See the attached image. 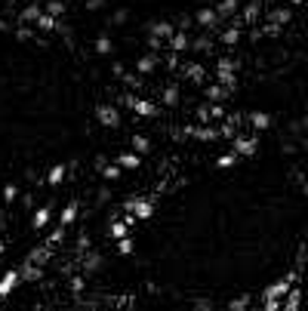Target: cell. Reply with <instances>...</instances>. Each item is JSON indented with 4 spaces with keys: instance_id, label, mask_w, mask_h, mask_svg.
Returning <instances> with one entry per match:
<instances>
[{
    "instance_id": "obj_1",
    "label": "cell",
    "mask_w": 308,
    "mask_h": 311,
    "mask_svg": "<svg viewBox=\"0 0 308 311\" xmlns=\"http://www.w3.org/2000/svg\"><path fill=\"white\" fill-rule=\"evenodd\" d=\"M299 281V271H290V275H284L278 284H271L268 290H262V299H284L287 293H290V287Z\"/></svg>"
},
{
    "instance_id": "obj_2",
    "label": "cell",
    "mask_w": 308,
    "mask_h": 311,
    "mask_svg": "<svg viewBox=\"0 0 308 311\" xmlns=\"http://www.w3.org/2000/svg\"><path fill=\"white\" fill-rule=\"evenodd\" d=\"M231 151H234L238 157H253V154L259 151V133H253V136H234Z\"/></svg>"
},
{
    "instance_id": "obj_3",
    "label": "cell",
    "mask_w": 308,
    "mask_h": 311,
    "mask_svg": "<svg viewBox=\"0 0 308 311\" xmlns=\"http://www.w3.org/2000/svg\"><path fill=\"white\" fill-rule=\"evenodd\" d=\"M126 213H133L136 219H151L154 216V204L151 200H126Z\"/></svg>"
},
{
    "instance_id": "obj_4",
    "label": "cell",
    "mask_w": 308,
    "mask_h": 311,
    "mask_svg": "<svg viewBox=\"0 0 308 311\" xmlns=\"http://www.w3.org/2000/svg\"><path fill=\"white\" fill-rule=\"evenodd\" d=\"M126 105H130L139 117H157V111H160V108H157L154 102H148V99H126Z\"/></svg>"
},
{
    "instance_id": "obj_5",
    "label": "cell",
    "mask_w": 308,
    "mask_h": 311,
    "mask_svg": "<svg viewBox=\"0 0 308 311\" xmlns=\"http://www.w3.org/2000/svg\"><path fill=\"white\" fill-rule=\"evenodd\" d=\"M185 136H194L197 142H216V126L213 123H204V126H185Z\"/></svg>"
},
{
    "instance_id": "obj_6",
    "label": "cell",
    "mask_w": 308,
    "mask_h": 311,
    "mask_svg": "<svg viewBox=\"0 0 308 311\" xmlns=\"http://www.w3.org/2000/svg\"><path fill=\"white\" fill-rule=\"evenodd\" d=\"M96 114H99V123H102V126H117V123H120V111H117L114 105H99Z\"/></svg>"
},
{
    "instance_id": "obj_7",
    "label": "cell",
    "mask_w": 308,
    "mask_h": 311,
    "mask_svg": "<svg viewBox=\"0 0 308 311\" xmlns=\"http://www.w3.org/2000/svg\"><path fill=\"white\" fill-rule=\"evenodd\" d=\"M160 65V56H154V52H148V56H142V59H136V74H151L154 68Z\"/></svg>"
},
{
    "instance_id": "obj_8",
    "label": "cell",
    "mask_w": 308,
    "mask_h": 311,
    "mask_svg": "<svg viewBox=\"0 0 308 311\" xmlns=\"http://www.w3.org/2000/svg\"><path fill=\"white\" fill-rule=\"evenodd\" d=\"M19 281H22V278H19V271H15V268H12V271H6V275L0 278V299H3V296H9V293L19 287Z\"/></svg>"
},
{
    "instance_id": "obj_9",
    "label": "cell",
    "mask_w": 308,
    "mask_h": 311,
    "mask_svg": "<svg viewBox=\"0 0 308 311\" xmlns=\"http://www.w3.org/2000/svg\"><path fill=\"white\" fill-rule=\"evenodd\" d=\"M259 0H250L247 6H244V12H238V19H241V25H253L256 19H259Z\"/></svg>"
},
{
    "instance_id": "obj_10",
    "label": "cell",
    "mask_w": 308,
    "mask_h": 311,
    "mask_svg": "<svg viewBox=\"0 0 308 311\" xmlns=\"http://www.w3.org/2000/svg\"><path fill=\"white\" fill-rule=\"evenodd\" d=\"M188 46H191V37H188L185 31H176V34L170 37V49H173L176 56H179V52H185Z\"/></svg>"
},
{
    "instance_id": "obj_11",
    "label": "cell",
    "mask_w": 308,
    "mask_h": 311,
    "mask_svg": "<svg viewBox=\"0 0 308 311\" xmlns=\"http://www.w3.org/2000/svg\"><path fill=\"white\" fill-rule=\"evenodd\" d=\"M114 160H117V167H120V170H136V167L142 163V157H139L136 151H123V154H117Z\"/></svg>"
},
{
    "instance_id": "obj_12",
    "label": "cell",
    "mask_w": 308,
    "mask_h": 311,
    "mask_svg": "<svg viewBox=\"0 0 308 311\" xmlns=\"http://www.w3.org/2000/svg\"><path fill=\"white\" fill-rule=\"evenodd\" d=\"M250 123H253L256 133H265V130L271 126V117H268L265 111H253V114H250Z\"/></svg>"
},
{
    "instance_id": "obj_13",
    "label": "cell",
    "mask_w": 308,
    "mask_h": 311,
    "mask_svg": "<svg viewBox=\"0 0 308 311\" xmlns=\"http://www.w3.org/2000/svg\"><path fill=\"white\" fill-rule=\"evenodd\" d=\"M19 278H25V281H40V278H43V268L34 265V262H25V265L19 268Z\"/></svg>"
},
{
    "instance_id": "obj_14",
    "label": "cell",
    "mask_w": 308,
    "mask_h": 311,
    "mask_svg": "<svg viewBox=\"0 0 308 311\" xmlns=\"http://www.w3.org/2000/svg\"><path fill=\"white\" fill-rule=\"evenodd\" d=\"M40 12H43V6H40V3H28V6L19 12V19H22V22H37V19H40Z\"/></svg>"
},
{
    "instance_id": "obj_15",
    "label": "cell",
    "mask_w": 308,
    "mask_h": 311,
    "mask_svg": "<svg viewBox=\"0 0 308 311\" xmlns=\"http://www.w3.org/2000/svg\"><path fill=\"white\" fill-rule=\"evenodd\" d=\"M194 22H197L201 28H213V25H216V9H197Z\"/></svg>"
},
{
    "instance_id": "obj_16",
    "label": "cell",
    "mask_w": 308,
    "mask_h": 311,
    "mask_svg": "<svg viewBox=\"0 0 308 311\" xmlns=\"http://www.w3.org/2000/svg\"><path fill=\"white\" fill-rule=\"evenodd\" d=\"M281 308H284V311H299V287H296V284L290 287L287 302H281Z\"/></svg>"
},
{
    "instance_id": "obj_17",
    "label": "cell",
    "mask_w": 308,
    "mask_h": 311,
    "mask_svg": "<svg viewBox=\"0 0 308 311\" xmlns=\"http://www.w3.org/2000/svg\"><path fill=\"white\" fill-rule=\"evenodd\" d=\"M268 19H271V22H278V25H287V22L293 19V9H287V6H278V9H271V12H268Z\"/></svg>"
},
{
    "instance_id": "obj_18",
    "label": "cell",
    "mask_w": 308,
    "mask_h": 311,
    "mask_svg": "<svg viewBox=\"0 0 308 311\" xmlns=\"http://www.w3.org/2000/svg\"><path fill=\"white\" fill-rule=\"evenodd\" d=\"M151 31H154V37H160V40H170V37L176 34V28H173L170 22H157V25H151Z\"/></svg>"
},
{
    "instance_id": "obj_19",
    "label": "cell",
    "mask_w": 308,
    "mask_h": 311,
    "mask_svg": "<svg viewBox=\"0 0 308 311\" xmlns=\"http://www.w3.org/2000/svg\"><path fill=\"white\" fill-rule=\"evenodd\" d=\"M204 93H207V99H210V102H222V99L228 96V89H225L222 83H210V86H207Z\"/></svg>"
},
{
    "instance_id": "obj_20",
    "label": "cell",
    "mask_w": 308,
    "mask_h": 311,
    "mask_svg": "<svg viewBox=\"0 0 308 311\" xmlns=\"http://www.w3.org/2000/svg\"><path fill=\"white\" fill-rule=\"evenodd\" d=\"M133 151H136V154H148V151H151V142H148V136H142V133H133Z\"/></svg>"
},
{
    "instance_id": "obj_21",
    "label": "cell",
    "mask_w": 308,
    "mask_h": 311,
    "mask_svg": "<svg viewBox=\"0 0 308 311\" xmlns=\"http://www.w3.org/2000/svg\"><path fill=\"white\" fill-rule=\"evenodd\" d=\"M49 216H52V207H43V210H37L34 213V219H31V225H34V231H40L46 222H49Z\"/></svg>"
},
{
    "instance_id": "obj_22",
    "label": "cell",
    "mask_w": 308,
    "mask_h": 311,
    "mask_svg": "<svg viewBox=\"0 0 308 311\" xmlns=\"http://www.w3.org/2000/svg\"><path fill=\"white\" fill-rule=\"evenodd\" d=\"M238 12H241V3L238 0H222L216 6V15H238Z\"/></svg>"
},
{
    "instance_id": "obj_23",
    "label": "cell",
    "mask_w": 308,
    "mask_h": 311,
    "mask_svg": "<svg viewBox=\"0 0 308 311\" xmlns=\"http://www.w3.org/2000/svg\"><path fill=\"white\" fill-rule=\"evenodd\" d=\"M34 25H37L40 31H46V34H49V31H56V28H59V19H52V15H46V12H40V19H37Z\"/></svg>"
},
{
    "instance_id": "obj_24",
    "label": "cell",
    "mask_w": 308,
    "mask_h": 311,
    "mask_svg": "<svg viewBox=\"0 0 308 311\" xmlns=\"http://www.w3.org/2000/svg\"><path fill=\"white\" fill-rule=\"evenodd\" d=\"M43 12L52 15V19H62V15H65V3H62V0H49V3L43 6Z\"/></svg>"
},
{
    "instance_id": "obj_25",
    "label": "cell",
    "mask_w": 308,
    "mask_h": 311,
    "mask_svg": "<svg viewBox=\"0 0 308 311\" xmlns=\"http://www.w3.org/2000/svg\"><path fill=\"white\" fill-rule=\"evenodd\" d=\"M120 80H123L130 89H142V86H145V77H142V74H136V71H133V74H123Z\"/></svg>"
},
{
    "instance_id": "obj_26",
    "label": "cell",
    "mask_w": 308,
    "mask_h": 311,
    "mask_svg": "<svg viewBox=\"0 0 308 311\" xmlns=\"http://www.w3.org/2000/svg\"><path fill=\"white\" fill-rule=\"evenodd\" d=\"M74 219H77V204H71V207H65V210H62V219H59V225H62V228H68Z\"/></svg>"
},
{
    "instance_id": "obj_27",
    "label": "cell",
    "mask_w": 308,
    "mask_h": 311,
    "mask_svg": "<svg viewBox=\"0 0 308 311\" xmlns=\"http://www.w3.org/2000/svg\"><path fill=\"white\" fill-rule=\"evenodd\" d=\"M182 74H188L194 83H204V68H201L197 62H194V65H188V68H182Z\"/></svg>"
},
{
    "instance_id": "obj_28",
    "label": "cell",
    "mask_w": 308,
    "mask_h": 311,
    "mask_svg": "<svg viewBox=\"0 0 308 311\" xmlns=\"http://www.w3.org/2000/svg\"><path fill=\"white\" fill-rule=\"evenodd\" d=\"M176 102H179V86H176V83H170V86L164 89V105H170V108H173Z\"/></svg>"
},
{
    "instance_id": "obj_29",
    "label": "cell",
    "mask_w": 308,
    "mask_h": 311,
    "mask_svg": "<svg viewBox=\"0 0 308 311\" xmlns=\"http://www.w3.org/2000/svg\"><path fill=\"white\" fill-rule=\"evenodd\" d=\"M46 259H49V250H43V247H40V250L34 247V250L28 253V262H34V265H43Z\"/></svg>"
},
{
    "instance_id": "obj_30",
    "label": "cell",
    "mask_w": 308,
    "mask_h": 311,
    "mask_svg": "<svg viewBox=\"0 0 308 311\" xmlns=\"http://www.w3.org/2000/svg\"><path fill=\"white\" fill-rule=\"evenodd\" d=\"M238 160H241V157H238L234 151H228V154H222V157L216 160V167H219V170H228V167H234Z\"/></svg>"
},
{
    "instance_id": "obj_31",
    "label": "cell",
    "mask_w": 308,
    "mask_h": 311,
    "mask_svg": "<svg viewBox=\"0 0 308 311\" xmlns=\"http://www.w3.org/2000/svg\"><path fill=\"white\" fill-rule=\"evenodd\" d=\"M62 179H65V167H62V163H56V167L49 170V176H46V182H49V185H59Z\"/></svg>"
},
{
    "instance_id": "obj_32",
    "label": "cell",
    "mask_w": 308,
    "mask_h": 311,
    "mask_svg": "<svg viewBox=\"0 0 308 311\" xmlns=\"http://www.w3.org/2000/svg\"><path fill=\"white\" fill-rule=\"evenodd\" d=\"M102 176H105L108 182H114V179H120V167H117V163H105V167H102Z\"/></svg>"
},
{
    "instance_id": "obj_33",
    "label": "cell",
    "mask_w": 308,
    "mask_h": 311,
    "mask_svg": "<svg viewBox=\"0 0 308 311\" xmlns=\"http://www.w3.org/2000/svg\"><path fill=\"white\" fill-rule=\"evenodd\" d=\"M210 108V120H222L225 117V105L222 102H213V105H207Z\"/></svg>"
},
{
    "instance_id": "obj_34",
    "label": "cell",
    "mask_w": 308,
    "mask_h": 311,
    "mask_svg": "<svg viewBox=\"0 0 308 311\" xmlns=\"http://www.w3.org/2000/svg\"><path fill=\"white\" fill-rule=\"evenodd\" d=\"M126 234H130V228H126L123 222H111V237H114V241H120V237H126Z\"/></svg>"
},
{
    "instance_id": "obj_35",
    "label": "cell",
    "mask_w": 308,
    "mask_h": 311,
    "mask_svg": "<svg viewBox=\"0 0 308 311\" xmlns=\"http://www.w3.org/2000/svg\"><path fill=\"white\" fill-rule=\"evenodd\" d=\"M96 52H99V56H108V52H111V40H108V37H99V40H96Z\"/></svg>"
},
{
    "instance_id": "obj_36",
    "label": "cell",
    "mask_w": 308,
    "mask_h": 311,
    "mask_svg": "<svg viewBox=\"0 0 308 311\" xmlns=\"http://www.w3.org/2000/svg\"><path fill=\"white\" fill-rule=\"evenodd\" d=\"M247 308H250V296H241V299H234L228 305V311H247Z\"/></svg>"
},
{
    "instance_id": "obj_37",
    "label": "cell",
    "mask_w": 308,
    "mask_h": 311,
    "mask_svg": "<svg viewBox=\"0 0 308 311\" xmlns=\"http://www.w3.org/2000/svg\"><path fill=\"white\" fill-rule=\"evenodd\" d=\"M15 197H19V188H15V185H12V182H9V185H6V188H3V200H6V204H12V200H15Z\"/></svg>"
},
{
    "instance_id": "obj_38",
    "label": "cell",
    "mask_w": 308,
    "mask_h": 311,
    "mask_svg": "<svg viewBox=\"0 0 308 311\" xmlns=\"http://www.w3.org/2000/svg\"><path fill=\"white\" fill-rule=\"evenodd\" d=\"M117 250H120L123 256H126V253H133V241H130V237H120V241H117Z\"/></svg>"
},
{
    "instance_id": "obj_39",
    "label": "cell",
    "mask_w": 308,
    "mask_h": 311,
    "mask_svg": "<svg viewBox=\"0 0 308 311\" xmlns=\"http://www.w3.org/2000/svg\"><path fill=\"white\" fill-rule=\"evenodd\" d=\"M262 311H281V299H262Z\"/></svg>"
},
{
    "instance_id": "obj_40",
    "label": "cell",
    "mask_w": 308,
    "mask_h": 311,
    "mask_svg": "<svg viewBox=\"0 0 308 311\" xmlns=\"http://www.w3.org/2000/svg\"><path fill=\"white\" fill-rule=\"evenodd\" d=\"M207 46H210V34H204V37H197V40H194V49H201V52H204Z\"/></svg>"
},
{
    "instance_id": "obj_41",
    "label": "cell",
    "mask_w": 308,
    "mask_h": 311,
    "mask_svg": "<svg viewBox=\"0 0 308 311\" xmlns=\"http://www.w3.org/2000/svg\"><path fill=\"white\" fill-rule=\"evenodd\" d=\"M197 120H201V123H210V108H207V105L197 108Z\"/></svg>"
},
{
    "instance_id": "obj_42",
    "label": "cell",
    "mask_w": 308,
    "mask_h": 311,
    "mask_svg": "<svg viewBox=\"0 0 308 311\" xmlns=\"http://www.w3.org/2000/svg\"><path fill=\"white\" fill-rule=\"evenodd\" d=\"M62 237H65V228H62V225H59V228H56V231H52V234H49V244H59V241H62Z\"/></svg>"
},
{
    "instance_id": "obj_43",
    "label": "cell",
    "mask_w": 308,
    "mask_h": 311,
    "mask_svg": "<svg viewBox=\"0 0 308 311\" xmlns=\"http://www.w3.org/2000/svg\"><path fill=\"white\" fill-rule=\"evenodd\" d=\"M148 46H151V49H160V46H164V40H160V37H154V34H151V37H148Z\"/></svg>"
},
{
    "instance_id": "obj_44",
    "label": "cell",
    "mask_w": 308,
    "mask_h": 311,
    "mask_svg": "<svg viewBox=\"0 0 308 311\" xmlns=\"http://www.w3.org/2000/svg\"><path fill=\"white\" fill-rule=\"evenodd\" d=\"M71 290L80 293V290H83V278H71Z\"/></svg>"
},
{
    "instance_id": "obj_45",
    "label": "cell",
    "mask_w": 308,
    "mask_h": 311,
    "mask_svg": "<svg viewBox=\"0 0 308 311\" xmlns=\"http://www.w3.org/2000/svg\"><path fill=\"white\" fill-rule=\"evenodd\" d=\"M114 22H117V25L126 22V9H117V12H114Z\"/></svg>"
},
{
    "instance_id": "obj_46",
    "label": "cell",
    "mask_w": 308,
    "mask_h": 311,
    "mask_svg": "<svg viewBox=\"0 0 308 311\" xmlns=\"http://www.w3.org/2000/svg\"><path fill=\"white\" fill-rule=\"evenodd\" d=\"M15 37H19V40H28V37H31V31H28V28H19V31H15Z\"/></svg>"
},
{
    "instance_id": "obj_47",
    "label": "cell",
    "mask_w": 308,
    "mask_h": 311,
    "mask_svg": "<svg viewBox=\"0 0 308 311\" xmlns=\"http://www.w3.org/2000/svg\"><path fill=\"white\" fill-rule=\"evenodd\" d=\"M111 71H114V74H117V77H123V74H126V71H123V65H120V62H114V65H111Z\"/></svg>"
},
{
    "instance_id": "obj_48",
    "label": "cell",
    "mask_w": 308,
    "mask_h": 311,
    "mask_svg": "<svg viewBox=\"0 0 308 311\" xmlns=\"http://www.w3.org/2000/svg\"><path fill=\"white\" fill-rule=\"evenodd\" d=\"M136 222H139V219H136V216H133V213H126V219H123V225H126V228H133V225H136Z\"/></svg>"
},
{
    "instance_id": "obj_49",
    "label": "cell",
    "mask_w": 308,
    "mask_h": 311,
    "mask_svg": "<svg viewBox=\"0 0 308 311\" xmlns=\"http://www.w3.org/2000/svg\"><path fill=\"white\" fill-rule=\"evenodd\" d=\"M102 3H105V0H86V9H99Z\"/></svg>"
},
{
    "instance_id": "obj_50",
    "label": "cell",
    "mask_w": 308,
    "mask_h": 311,
    "mask_svg": "<svg viewBox=\"0 0 308 311\" xmlns=\"http://www.w3.org/2000/svg\"><path fill=\"white\" fill-rule=\"evenodd\" d=\"M290 3H293V6H299V3H302V0H290Z\"/></svg>"
}]
</instances>
